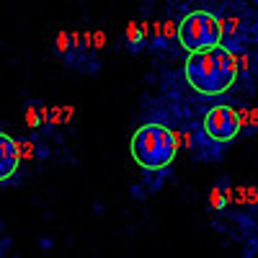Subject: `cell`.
I'll list each match as a JSON object with an SVG mask.
<instances>
[{
    "mask_svg": "<svg viewBox=\"0 0 258 258\" xmlns=\"http://www.w3.org/2000/svg\"><path fill=\"white\" fill-rule=\"evenodd\" d=\"M238 57L220 44L202 52H188L183 62L186 83L199 96H220L230 91L238 80Z\"/></svg>",
    "mask_w": 258,
    "mask_h": 258,
    "instance_id": "cell-1",
    "label": "cell"
},
{
    "mask_svg": "<svg viewBox=\"0 0 258 258\" xmlns=\"http://www.w3.org/2000/svg\"><path fill=\"white\" fill-rule=\"evenodd\" d=\"M129 153H132V160L142 170H150V173L165 170L176 160L178 135L173 132V129H168L165 124H142L132 135Z\"/></svg>",
    "mask_w": 258,
    "mask_h": 258,
    "instance_id": "cell-2",
    "label": "cell"
},
{
    "mask_svg": "<svg viewBox=\"0 0 258 258\" xmlns=\"http://www.w3.org/2000/svg\"><path fill=\"white\" fill-rule=\"evenodd\" d=\"M222 21L209 11H191L178 24V44L186 52H202L222 41Z\"/></svg>",
    "mask_w": 258,
    "mask_h": 258,
    "instance_id": "cell-3",
    "label": "cell"
},
{
    "mask_svg": "<svg viewBox=\"0 0 258 258\" xmlns=\"http://www.w3.org/2000/svg\"><path fill=\"white\" fill-rule=\"evenodd\" d=\"M240 126H243V119L238 114V109L232 106H212V109L204 114V135L214 142H232L235 137L240 135Z\"/></svg>",
    "mask_w": 258,
    "mask_h": 258,
    "instance_id": "cell-4",
    "label": "cell"
},
{
    "mask_svg": "<svg viewBox=\"0 0 258 258\" xmlns=\"http://www.w3.org/2000/svg\"><path fill=\"white\" fill-rule=\"evenodd\" d=\"M21 165V150H18V140H13L11 135L0 132V183L16 176V170Z\"/></svg>",
    "mask_w": 258,
    "mask_h": 258,
    "instance_id": "cell-5",
    "label": "cell"
},
{
    "mask_svg": "<svg viewBox=\"0 0 258 258\" xmlns=\"http://www.w3.org/2000/svg\"><path fill=\"white\" fill-rule=\"evenodd\" d=\"M147 26H150V24H129L126 31H124L129 44H132V47H140L142 41L147 39Z\"/></svg>",
    "mask_w": 258,
    "mask_h": 258,
    "instance_id": "cell-6",
    "label": "cell"
},
{
    "mask_svg": "<svg viewBox=\"0 0 258 258\" xmlns=\"http://www.w3.org/2000/svg\"><path fill=\"white\" fill-rule=\"evenodd\" d=\"M26 124H29L31 129H39V126H41V114H39V106H34V103H29V106H26Z\"/></svg>",
    "mask_w": 258,
    "mask_h": 258,
    "instance_id": "cell-7",
    "label": "cell"
},
{
    "mask_svg": "<svg viewBox=\"0 0 258 258\" xmlns=\"http://www.w3.org/2000/svg\"><path fill=\"white\" fill-rule=\"evenodd\" d=\"M209 204L217 209V212H222V209L227 207V197L222 194V188H212V194H209Z\"/></svg>",
    "mask_w": 258,
    "mask_h": 258,
    "instance_id": "cell-8",
    "label": "cell"
},
{
    "mask_svg": "<svg viewBox=\"0 0 258 258\" xmlns=\"http://www.w3.org/2000/svg\"><path fill=\"white\" fill-rule=\"evenodd\" d=\"M235 202H248V204H255L258 202V191L255 188H238V194H235Z\"/></svg>",
    "mask_w": 258,
    "mask_h": 258,
    "instance_id": "cell-9",
    "label": "cell"
},
{
    "mask_svg": "<svg viewBox=\"0 0 258 258\" xmlns=\"http://www.w3.org/2000/svg\"><path fill=\"white\" fill-rule=\"evenodd\" d=\"M70 49H73L70 34H68V31H59V34H57V52H59V54H68Z\"/></svg>",
    "mask_w": 258,
    "mask_h": 258,
    "instance_id": "cell-10",
    "label": "cell"
},
{
    "mask_svg": "<svg viewBox=\"0 0 258 258\" xmlns=\"http://www.w3.org/2000/svg\"><path fill=\"white\" fill-rule=\"evenodd\" d=\"M18 150H21V160H31L34 158V142H29V140H18Z\"/></svg>",
    "mask_w": 258,
    "mask_h": 258,
    "instance_id": "cell-11",
    "label": "cell"
},
{
    "mask_svg": "<svg viewBox=\"0 0 258 258\" xmlns=\"http://www.w3.org/2000/svg\"><path fill=\"white\" fill-rule=\"evenodd\" d=\"M160 34H163L165 39L178 36V24H173V21H165V24H160Z\"/></svg>",
    "mask_w": 258,
    "mask_h": 258,
    "instance_id": "cell-12",
    "label": "cell"
},
{
    "mask_svg": "<svg viewBox=\"0 0 258 258\" xmlns=\"http://www.w3.org/2000/svg\"><path fill=\"white\" fill-rule=\"evenodd\" d=\"M39 114H41V126H47L49 124V109L47 106H39Z\"/></svg>",
    "mask_w": 258,
    "mask_h": 258,
    "instance_id": "cell-13",
    "label": "cell"
}]
</instances>
